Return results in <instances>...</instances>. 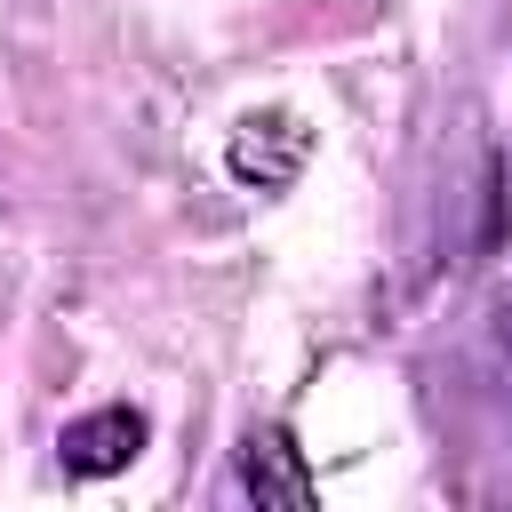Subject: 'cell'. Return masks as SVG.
Listing matches in <instances>:
<instances>
[{
    "label": "cell",
    "mask_w": 512,
    "mask_h": 512,
    "mask_svg": "<svg viewBox=\"0 0 512 512\" xmlns=\"http://www.w3.org/2000/svg\"><path fill=\"white\" fill-rule=\"evenodd\" d=\"M488 328H496V352H504V360H512V288H504V296H496V312H488Z\"/></svg>",
    "instance_id": "obj_4"
},
{
    "label": "cell",
    "mask_w": 512,
    "mask_h": 512,
    "mask_svg": "<svg viewBox=\"0 0 512 512\" xmlns=\"http://www.w3.org/2000/svg\"><path fill=\"white\" fill-rule=\"evenodd\" d=\"M296 160H304V128H296L288 112L240 120V136H232V176H240V184H288Z\"/></svg>",
    "instance_id": "obj_3"
},
{
    "label": "cell",
    "mask_w": 512,
    "mask_h": 512,
    "mask_svg": "<svg viewBox=\"0 0 512 512\" xmlns=\"http://www.w3.org/2000/svg\"><path fill=\"white\" fill-rule=\"evenodd\" d=\"M144 440H152V424H144L136 408H88V416H72V424H64L56 456H64V472H72V480H104V472H128Z\"/></svg>",
    "instance_id": "obj_1"
},
{
    "label": "cell",
    "mask_w": 512,
    "mask_h": 512,
    "mask_svg": "<svg viewBox=\"0 0 512 512\" xmlns=\"http://www.w3.org/2000/svg\"><path fill=\"white\" fill-rule=\"evenodd\" d=\"M240 488H248L256 504H280V512H312V504H320V488H312V472H304V448H296L280 424L248 432V448H240Z\"/></svg>",
    "instance_id": "obj_2"
}]
</instances>
